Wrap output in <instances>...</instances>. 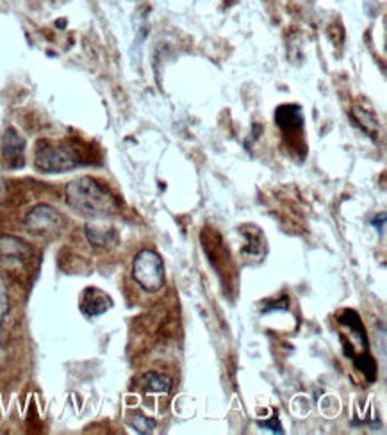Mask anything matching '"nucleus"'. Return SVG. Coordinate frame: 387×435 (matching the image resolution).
Returning <instances> with one entry per match:
<instances>
[{"label": "nucleus", "mask_w": 387, "mask_h": 435, "mask_svg": "<svg viewBox=\"0 0 387 435\" xmlns=\"http://www.w3.org/2000/svg\"><path fill=\"white\" fill-rule=\"evenodd\" d=\"M66 203L86 218H107L118 211V203L106 186L93 177H79L66 186Z\"/></svg>", "instance_id": "f257e3e1"}, {"label": "nucleus", "mask_w": 387, "mask_h": 435, "mask_svg": "<svg viewBox=\"0 0 387 435\" xmlns=\"http://www.w3.org/2000/svg\"><path fill=\"white\" fill-rule=\"evenodd\" d=\"M81 154L72 145L39 141L35 154V166L41 174H64L81 165Z\"/></svg>", "instance_id": "f03ea898"}, {"label": "nucleus", "mask_w": 387, "mask_h": 435, "mask_svg": "<svg viewBox=\"0 0 387 435\" xmlns=\"http://www.w3.org/2000/svg\"><path fill=\"white\" fill-rule=\"evenodd\" d=\"M132 277L143 291L158 293L164 286V262L153 250H143L132 262Z\"/></svg>", "instance_id": "7ed1b4c3"}, {"label": "nucleus", "mask_w": 387, "mask_h": 435, "mask_svg": "<svg viewBox=\"0 0 387 435\" xmlns=\"http://www.w3.org/2000/svg\"><path fill=\"white\" fill-rule=\"evenodd\" d=\"M64 225V218L61 212L47 203H39L29 211L26 216V227L29 232L36 236H48L57 232Z\"/></svg>", "instance_id": "20e7f679"}, {"label": "nucleus", "mask_w": 387, "mask_h": 435, "mask_svg": "<svg viewBox=\"0 0 387 435\" xmlns=\"http://www.w3.org/2000/svg\"><path fill=\"white\" fill-rule=\"evenodd\" d=\"M30 257H32V248L23 239L15 236L0 237V261L26 264Z\"/></svg>", "instance_id": "39448f33"}, {"label": "nucleus", "mask_w": 387, "mask_h": 435, "mask_svg": "<svg viewBox=\"0 0 387 435\" xmlns=\"http://www.w3.org/2000/svg\"><path fill=\"white\" fill-rule=\"evenodd\" d=\"M23 150H26L23 138L15 129H8L4 140H2V154H4L8 165L13 168L23 166Z\"/></svg>", "instance_id": "423d86ee"}, {"label": "nucleus", "mask_w": 387, "mask_h": 435, "mask_svg": "<svg viewBox=\"0 0 387 435\" xmlns=\"http://www.w3.org/2000/svg\"><path fill=\"white\" fill-rule=\"evenodd\" d=\"M111 307H113V302H111L109 296L104 291H100V289L90 288L86 289L84 295H82L81 311L86 316H100V314L107 313Z\"/></svg>", "instance_id": "0eeeda50"}, {"label": "nucleus", "mask_w": 387, "mask_h": 435, "mask_svg": "<svg viewBox=\"0 0 387 435\" xmlns=\"http://www.w3.org/2000/svg\"><path fill=\"white\" fill-rule=\"evenodd\" d=\"M171 378L164 373L150 371L141 376L140 387L145 391L147 394H168L171 391Z\"/></svg>", "instance_id": "6e6552de"}, {"label": "nucleus", "mask_w": 387, "mask_h": 435, "mask_svg": "<svg viewBox=\"0 0 387 435\" xmlns=\"http://www.w3.org/2000/svg\"><path fill=\"white\" fill-rule=\"evenodd\" d=\"M276 123L282 131H294L300 129L303 123L302 109L298 106H281L276 109Z\"/></svg>", "instance_id": "1a4fd4ad"}, {"label": "nucleus", "mask_w": 387, "mask_h": 435, "mask_svg": "<svg viewBox=\"0 0 387 435\" xmlns=\"http://www.w3.org/2000/svg\"><path fill=\"white\" fill-rule=\"evenodd\" d=\"M86 236H88L91 245L95 246H107L116 239V232L113 228L86 227Z\"/></svg>", "instance_id": "9d476101"}, {"label": "nucleus", "mask_w": 387, "mask_h": 435, "mask_svg": "<svg viewBox=\"0 0 387 435\" xmlns=\"http://www.w3.org/2000/svg\"><path fill=\"white\" fill-rule=\"evenodd\" d=\"M129 425H131L138 434H152V432L155 430V427H158L155 419L149 418V416H145V414H141V412H134V414H131V418H129Z\"/></svg>", "instance_id": "9b49d317"}, {"label": "nucleus", "mask_w": 387, "mask_h": 435, "mask_svg": "<svg viewBox=\"0 0 387 435\" xmlns=\"http://www.w3.org/2000/svg\"><path fill=\"white\" fill-rule=\"evenodd\" d=\"M353 116H355V118H361L362 131L370 132V129L377 131V123H375V118H373V116H371V114L364 113V111H362V109L355 107V109H353Z\"/></svg>", "instance_id": "f8f14e48"}, {"label": "nucleus", "mask_w": 387, "mask_h": 435, "mask_svg": "<svg viewBox=\"0 0 387 435\" xmlns=\"http://www.w3.org/2000/svg\"><path fill=\"white\" fill-rule=\"evenodd\" d=\"M9 313V295L8 288H6V282L0 277V322L4 320L6 314Z\"/></svg>", "instance_id": "ddd939ff"}, {"label": "nucleus", "mask_w": 387, "mask_h": 435, "mask_svg": "<svg viewBox=\"0 0 387 435\" xmlns=\"http://www.w3.org/2000/svg\"><path fill=\"white\" fill-rule=\"evenodd\" d=\"M259 425H261V427H264V428H266V427H270V430H273V432H279V434H282V430H281V425H279V423H276V419H275V421H273V423H268V421H266V423H259Z\"/></svg>", "instance_id": "4468645a"}]
</instances>
